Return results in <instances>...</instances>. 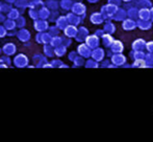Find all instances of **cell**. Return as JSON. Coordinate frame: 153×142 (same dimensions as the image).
<instances>
[{"label":"cell","instance_id":"obj_1","mask_svg":"<svg viewBox=\"0 0 153 142\" xmlns=\"http://www.w3.org/2000/svg\"><path fill=\"white\" fill-rule=\"evenodd\" d=\"M119 8L118 5H115V4L111 3H107L106 5H103L101 7V15H102L103 19L105 20H111V17L113 15L117 12V10Z\"/></svg>","mask_w":153,"mask_h":142},{"label":"cell","instance_id":"obj_2","mask_svg":"<svg viewBox=\"0 0 153 142\" xmlns=\"http://www.w3.org/2000/svg\"><path fill=\"white\" fill-rule=\"evenodd\" d=\"M111 63L116 67H122L124 64L127 63V58L126 55H123V52L113 53V55L111 57Z\"/></svg>","mask_w":153,"mask_h":142},{"label":"cell","instance_id":"obj_3","mask_svg":"<svg viewBox=\"0 0 153 142\" xmlns=\"http://www.w3.org/2000/svg\"><path fill=\"white\" fill-rule=\"evenodd\" d=\"M91 57L93 58V60L99 62H101L102 60H104L105 58V50L101 47H96V48L92 49V52H91Z\"/></svg>","mask_w":153,"mask_h":142},{"label":"cell","instance_id":"obj_4","mask_svg":"<svg viewBox=\"0 0 153 142\" xmlns=\"http://www.w3.org/2000/svg\"><path fill=\"white\" fill-rule=\"evenodd\" d=\"M122 28L124 29L125 31H134V29L137 28V21L127 17V18H125L124 20L122 21Z\"/></svg>","mask_w":153,"mask_h":142},{"label":"cell","instance_id":"obj_5","mask_svg":"<svg viewBox=\"0 0 153 142\" xmlns=\"http://www.w3.org/2000/svg\"><path fill=\"white\" fill-rule=\"evenodd\" d=\"M137 28L141 31H149L152 28L153 22L151 20H143V19H137Z\"/></svg>","mask_w":153,"mask_h":142},{"label":"cell","instance_id":"obj_6","mask_svg":"<svg viewBox=\"0 0 153 142\" xmlns=\"http://www.w3.org/2000/svg\"><path fill=\"white\" fill-rule=\"evenodd\" d=\"M85 41H87V45L91 49H94L100 45V38L97 37L96 35L87 36L85 37Z\"/></svg>","mask_w":153,"mask_h":142},{"label":"cell","instance_id":"obj_7","mask_svg":"<svg viewBox=\"0 0 153 142\" xmlns=\"http://www.w3.org/2000/svg\"><path fill=\"white\" fill-rule=\"evenodd\" d=\"M125 18H127V12L124 8H121L119 6V8L117 10V12L113 15L111 17V20L116 21V22H122Z\"/></svg>","mask_w":153,"mask_h":142},{"label":"cell","instance_id":"obj_8","mask_svg":"<svg viewBox=\"0 0 153 142\" xmlns=\"http://www.w3.org/2000/svg\"><path fill=\"white\" fill-rule=\"evenodd\" d=\"M146 40L143 38H137L131 44V50H145Z\"/></svg>","mask_w":153,"mask_h":142},{"label":"cell","instance_id":"obj_9","mask_svg":"<svg viewBox=\"0 0 153 142\" xmlns=\"http://www.w3.org/2000/svg\"><path fill=\"white\" fill-rule=\"evenodd\" d=\"M109 49H111V50L113 51V53H121V52H123V51H124L125 47H124V44H123L122 41H120V40H114L113 44L111 45Z\"/></svg>","mask_w":153,"mask_h":142},{"label":"cell","instance_id":"obj_10","mask_svg":"<svg viewBox=\"0 0 153 142\" xmlns=\"http://www.w3.org/2000/svg\"><path fill=\"white\" fill-rule=\"evenodd\" d=\"M116 24L113 22V20H105L104 26H103V31L106 34H111V35H114L116 33Z\"/></svg>","mask_w":153,"mask_h":142},{"label":"cell","instance_id":"obj_11","mask_svg":"<svg viewBox=\"0 0 153 142\" xmlns=\"http://www.w3.org/2000/svg\"><path fill=\"white\" fill-rule=\"evenodd\" d=\"M137 19L150 20V8H148V7L139 8V13H137Z\"/></svg>","mask_w":153,"mask_h":142},{"label":"cell","instance_id":"obj_12","mask_svg":"<svg viewBox=\"0 0 153 142\" xmlns=\"http://www.w3.org/2000/svg\"><path fill=\"white\" fill-rule=\"evenodd\" d=\"M100 39L102 40V44L104 45L105 47H107V48L111 47V45L113 44L114 40H115V38L113 37V35H111V34H106V33H104V35L101 37Z\"/></svg>","mask_w":153,"mask_h":142},{"label":"cell","instance_id":"obj_13","mask_svg":"<svg viewBox=\"0 0 153 142\" xmlns=\"http://www.w3.org/2000/svg\"><path fill=\"white\" fill-rule=\"evenodd\" d=\"M90 19H91V22L93 24H101L104 21L101 13H93L91 17H90Z\"/></svg>","mask_w":153,"mask_h":142},{"label":"cell","instance_id":"obj_14","mask_svg":"<svg viewBox=\"0 0 153 142\" xmlns=\"http://www.w3.org/2000/svg\"><path fill=\"white\" fill-rule=\"evenodd\" d=\"M78 51H79V53H80V55H82V57H85V58L91 57L92 49L90 48L87 44H83V45H81V46H79Z\"/></svg>","mask_w":153,"mask_h":142},{"label":"cell","instance_id":"obj_15","mask_svg":"<svg viewBox=\"0 0 153 142\" xmlns=\"http://www.w3.org/2000/svg\"><path fill=\"white\" fill-rule=\"evenodd\" d=\"M127 12V17L130 19H133V20H137V13H139V8L137 6H130Z\"/></svg>","mask_w":153,"mask_h":142},{"label":"cell","instance_id":"obj_16","mask_svg":"<svg viewBox=\"0 0 153 142\" xmlns=\"http://www.w3.org/2000/svg\"><path fill=\"white\" fill-rule=\"evenodd\" d=\"M130 67L132 68H149V66L146 64L145 60L140 59V60H133V63L130 65Z\"/></svg>","mask_w":153,"mask_h":142},{"label":"cell","instance_id":"obj_17","mask_svg":"<svg viewBox=\"0 0 153 142\" xmlns=\"http://www.w3.org/2000/svg\"><path fill=\"white\" fill-rule=\"evenodd\" d=\"M129 55L133 60H140L145 58L146 52L144 50H131V52Z\"/></svg>","mask_w":153,"mask_h":142},{"label":"cell","instance_id":"obj_18","mask_svg":"<svg viewBox=\"0 0 153 142\" xmlns=\"http://www.w3.org/2000/svg\"><path fill=\"white\" fill-rule=\"evenodd\" d=\"M137 8H142V7H148L150 8L153 5L151 0H137V3H135Z\"/></svg>","mask_w":153,"mask_h":142},{"label":"cell","instance_id":"obj_19","mask_svg":"<svg viewBox=\"0 0 153 142\" xmlns=\"http://www.w3.org/2000/svg\"><path fill=\"white\" fill-rule=\"evenodd\" d=\"M144 60L149 67H153V52H146Z\"/></svg>","mask_w":153,"mask_h":142},{"label":"cell","instance_id":"obj_20","mask_svg":"<svg viewBox=\"0 0 153 142\" xmlns=\"http://www.w3.org/2000/svg\"><path fill=\"white\" fill-rule=\"evenodd\" d=\"M75 12H76L77 14H79V15H83L85 13V6L83 5L82 3H77Z\"/></svg>","mask_w":153,"mask_h":142},{"label":"cell","instance_id":"obj_21","mask_svg":"<svg viewBox=\"0 0 153 142\" xmlns=\"http://www.w3.org/2000/svg\"><path fill=\"white\" fill-rule=\"evenodd\" d=\"M87 67L97 68V67H99V64H98V62L95 61V60H90V61H88V63H87Z\"/></svg>","mask_w":153,"mask_h":142},{"label":"cell","instance_id":"obj_22","mask_svg":"<svg viewBox=\"0 0 153 142\" xmlns=\"http://www.w3.org/2000/svg\"><path fill=\"white\" fill-rule=\"evenodd\" d=\"M145 50H147V52H153V41L146 42Z\"/></svg>","mask_w":153,"mask_h":142},{"label":"cell","instance_id":"obj_23","mask_svg":"<svg viewBox=\"0 0 153 142\" xmlns=\"http://www.w3.org/2000/svg\"><path fill=\"white\" fill-rule=\"evenodd\" d=\"M107 3H111V4H115V5L120 6L122 3L121 0H107Z\"/></svg>","mask_w":153,"mask_h":142},{"label":"cell","instance_id":"obj_24","mask_svg":"<svg viewBox=\"0 0 153 142\" xmlns=\"http://www.w3.org/2000/svg\"><path fill=\"white\" fill-rule=\"evenodd\" d=\"M102 64H101V67H103V68H107L109 66V64H111V61H108V60H102Z\"/></svg>","mask_w":153,"mask_h":142},{"label":"cell","instance_id":"obj_25","mask_svg":"<svg viewBox=\"0 0 153 142\" xmlns=\"http://www.w3.org/2000/svg\"><path fill=\"white\" fill-rule=\"evenodd\" d=\"M95 35L97 37H99V38H101V37L104 35V31H103V29H98V31H95Z\"/></svg>","mask_w":153,"mask_h":142},{"label":"cell","instance_id":"obj_26","mask_svg":"<svg viewBox=\"0 0 153 142\" xmlns=\"http://www.w3.org/2000/svg\"><path fill=\"white\" fill-rule=\"evenodd\" d=\"M150 20L153 22V5L150 7Z\"/></svg>","mask_w":153,"mask_h":142},{"label":"cell","instance_id":"obj_27","mask_svg":"<svg viewBox=\"0 0 153 142\" xmlns=\"http://www.w3.org/2000/svg\"><path fill=\"white\" fill-rule=\"evenodd\" d=\"M105 55H107V57H108V58H111V55H113V51H111V49H109V50H108V51H107V53H106V52H105Z\"/></svg>","mask_w":153,"mask_h":142},{"label":"cell","instance_id":"obj_28","mask_svg":"<svg viewBox=\"0 0 153 142\" xmlns=\"http://www.w3.org/2000/svg\"><path fill=\"white\" fill-rule=\"evenodd\" d=\"M90 2H91V3H96V2H98L99 0H89Z\"/></svg>","mask_w":153,"mask_h":142},{"label":"cell","instance_id":"obj_29","mask_svg":"<svg viewBox=\"0 0 153 142\" xmlns=\"http://www.w3.org/2000/svg\"><path fill=\"white\" fill-rule=\"evenodd\" d=\"M121 1H123V2H126V3H128V2H131L132 0H121Z\"/></svg>","mask_w":153,"mask_h":142}]
</instances>
